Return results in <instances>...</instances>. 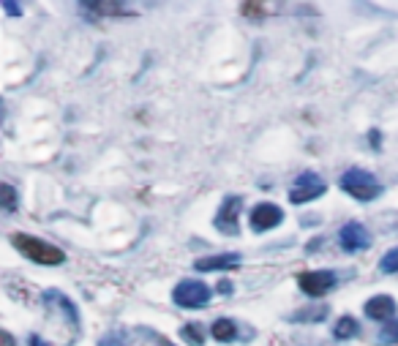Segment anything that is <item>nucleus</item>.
<instances>
[{
  "mask_svg": "<svg viewBox=\"0 0 398 346\" xmlns=\"http://www.w3.org/2000/svg\"><path fill=\"white\" fill-rule=\"evenodd\" d=\"M243 199L241 196H226L219 216H216V226L224 229L226 235H238V216H241Z\"/></svg>",
  "mask_w": 398,
  "mask_h": 346,
  "instance_id": "7",
  "label": "nucleus"
},
{
  "mask_svg": "<svg viewBox=\"0 0 398 346\" xmlns=\"http://www.w3.org/2000/svg\"><path fill=\"white\" fill-rule=\"evenodd\" d=\"M175 303L180 306V308H205L210 303V289L202 284V281H180L177 286H175Z\"/></svg>",
  "mask_w": 398,
  "mask_h": 346,
  "instance_id": "3",
  "label": "nucleus"
},
{
  "mask_svg": "<svg viewBox=\"0 0 398 346\" xmlns=\"http://www.w3.org/2000/svg\"><path fill=\"white\" fill-rule=\"evenodd\" d=\"M82 9H85V11H90V14H99V17H109V14L126 17V14H128L121 3H87V6H82Z\"/></svg>",
  "mask_w": 398,
  "mask_h": 346,
  "instance_id": "12",
  "label": "nucleus"
},
{
  "mask_svg": "<svg viewBox=\"0 0 398 346\" xmlns=\"http://www.w3.org/2000/svg\"><path fill=\"white\" fill-rule=\"evenodd\" d=\"M382 273H398V248H390L380 262Z\"/></svg>",
  "mask_w": 398,
  "mask_h": 346,
  "instance_id": "14",
  "label": "nucleus"
},
{
  "mask_svg": "<svg viewBox=\"0 0 398 346\" xmlns=\"http://www.w3.org/2000/svg\"><path fill=\"white\" fill-rule=\"evenodd\" d=\"M0 196H3V208H6V213H14V210H17V191L11 189V186H3V189H0Z\"/></svg>",
  "mask_w": 398,
  "mask_h": 346,
  "instance_id": "15",
  "label": "nucleus"
},
{
  "mask_svg": "<svg viewBox=\"0 0 398 346\" xmlns=\"http://www.w3.org/2000/svg\"><path fill=\"white\" fill-rule=\"evenodd\" d=\"M338 240H341V248L344 251H363L365 245L371 242V235L365 232L363 224H358V221H352V224H346L344 229H341V235H338Z\"/></svg>",
  "mask_w": 398,
  "mask_h": 346,
  "instance_id": "8",
  "label": "nucleus"
},
{
  "mask_svg": "<svg viewBox=\"0 0 398 346\" xmlns=\"http://www.w3.org/2000/svg\"><path fill=\"white\" fill-rule=\"evenodd\" d=\"M31 346H47V344H41V338H35L33 335V338H31Z\"/></svg>",
  "mask_w": 398,
  "mask_h": 346,
  "instance_id": "21",
  "label": "nucleus"
},
{
  "mask_svg": "<svg viewBox=\"0 0 398 346\" xmlns=\"http://www.w3.org/2000/svg\"><path fill=\"white\" fill-rule=\"evenodd\" d=\"M265 11H267V9H265L262 3H243L241 6V14L248 19H262L265 17Z\"/></svg>",
  "mask_w": 398,
  "mask_h": 346,
  "instance_id": "16",
  "label": "nucleus"
},
{
  "mask_svg": "<svg viewBox=\"0 0 398 346\" xmlns=\"http://www.w3.org/2000/svg\"><path fill=\"white\" fill-rule=\"evenodd\" d=\"M358 330H360V325H358V319H352V316H341L338 322H336V338H352V335H358Z\"/></svg>",
  "mask_w": 398,
  "mask_h": 346,
  "instance_id": "13",
  "label": "nucleus"
},
{
  "mask_svg": "<svg viewBox=\"0 0 398 346\" xmlns=\"http://www.w3.org/2000/svg\"><path fill=\"white\" fill-rule=\"evenodd\" d=\"M0 341H3V346H14V338H11V333H3V335H0Z\"/></svg>",
  "mask_w": 398,
  "mask_h": 346,
  "instance_id": "20",
  "label": "nucleus"
},
{
  "mask_svg": "<svg viewBox=\"0 0 398 346\" xmlns=\"http://www.w3.org/2000/svg\"><path fill=\"white\" fill-rule=\"evenodd\" d=\"M341 189L349 194V196H355V199H360V202H368V199H377L382 194V186L371 177L368 172L363 169H349V172L341 174Z\"/></svg>",
  "mask_w": 398,
  "mask_h": 346,
  "instance_id": "2",
  "label": "nucleus"
},
{
  "mask_svg": "<svg viewBox=\"0 0 398 346\" xmlns=\"http://www.w3.org/2000/svg\"><path fill=\"white\" fill-rule=\"evenodd\" d=\"M393 313H396V300H393L390 294H377V297H371V300L365 303V316H371V319H377V322L390 319Z\"/></svg>",
  "mask_w": 398,
  "mask_h": 346,
  "instance_id": "9",
  "label": "nucleus"
},
{
  "mask_svg": "<svg viewBox=\"0 0 398 346\" xmlns=\"http://www.w3.org/2000/svg\"><path fill=\"white\" fill-rule=\"evenodd\" d=\"M183 338L191 341L194 346H199L202 341H205V333L197 328V325H186V328H183Z\"/></svg>",
  "mask_w": 398,
  "mask_h": 346,
  "instance_id": "18",
  "label": "nucleus"
},
{
  "mask_svg": "<svg viewBox=\"0 0 398 346\" xmlns=\"http://www.w3.org/2000/svg\"><path fill=\"white\" fill-rule=\"evenodd\" d=\"M241 264V254H216V257H202V260H197V270H202V273H208V270H232V267H238Z\"/></svg>",
  "mask_w": 398,
  "mask_h": 346,
  "instance_id": "10",
  "label": "nucleus"
},
{
  "mask_svg": "<svg viewBox=\"0 0 398 346\" xmlns=\"http://www.w3.org/2000/svg\"><path fill=\"white\" fill-rule=\"evenodd\" d=\"M325 194V183L316 177L314 172H306L297 177V183H294V189L289 191V199H292L294 205H303V202H311V199H319Z\"/></svg>",
  "mask_w": 398,
  "mask_h": 346,
  "instance_id": "5",
  "label": "nucleus"
},
{
  "mask_svg": "<svg viewBox=\"0 0 398 346\" xmlns=\"http://www.w3.org/2000/svg\"><path fill=\"white\" fill-rule=\"evenodd\" d=\"M3 9H6L11 17H19V14H22V9H19L17 3H11V0H6V3H3Z\"/></svg>",
  "mask_w": 398,
  "mask_h": 346,
  "instance_id": "19",
  "label": "nucleus"
},
{
  "mask_svg": "<svg viewBox=\"0 0 398 346\" xmlns=\"http://www.w3.org/2000/svg\"><path fill=\"white\" fill-rule=\"evenodd\" d=\"M210 333H213V338H216L219 344H226V341H232V338L238 335V325H235L232 319H216Z\"/></svg>",
  "mask_w": 398,
  "mask_h": 346,
  "instance_id": "11",
  "label": "nucleus"
},
{
  "mask_svg": "<svg viewBox=\"0 0 398 346\" xmlns=\"http://www.w3.org/2000/svg\"><path fill=\"white\" fill-rule=\"evenodd\" d=\"M11 245L17 248L22 257H28V260L38 262V264H63L66 260V254L57 248V245H50V242L38 240L33 235H11Z\"/></svg>",
  "mask_w": 398,
  "mask_h": 346,
  "instance_id": "1",
  "label": "nucleus"
},
{
  "mask_svg": "<svg viewBox=\"0 0 398 346\" xmlns=\"http://www.w3.org/2000/svg\"><path fill=\"white\" fill-rule=\"evenodd\" d=\"M380 341L382 344H398V322H390V325L382 328Z\"/></svg>",
  "mask_w": 398,
  "mask_h": 346,
  "instance_id": "17",
  "label": "nucleus"
},
{
  "mask_svg": "<svg viewBox=\"0 0 398 346\" xmlns=\"http://www.w3.org/2000/svg\"><path fill=\"white\" fill-rule=\"evenodd\" d=\"M248 221H251L254 232H267V229H273V226H278L284 221V213L273 202H262V205H257V208L251 210Z\"/></svg>",
  "mask_w": 398,
  "mask_h": 346,
  "instance_id": "6",
  "label": "nucleus"
},
{
  "mask_svg": "<svg viewBox=\"0 0 398 346\" xmlns=\"http://www.w3.org/2000/svg\"><path fill=\"white\" fill-rule=\"evenodd\" d=\"M158 346H172V344H170V341H161V344H158Z\"/></svg>",
  "mask_w": 398,
  "mask_h": 346,
  "instance_id": "22",
  "label": "nucleus"
},
{
  "mask_svg": "<svg viewBox=\"0 0 398 346\" xmlns=\"http://www.w3.org/2000/svg\"><path fill=\"white\" fill-rule=\"evenodd\" d=\"M297 284H300V289L306 294L322 297V294H328L336 286V276L330 270H309V273H300L297 276Z\"/></svg>",
  "mask_w": 398,
  "mask_h": 346,
  "instance_id": "4",
  "label": "nucleus"
}]
</instances>
